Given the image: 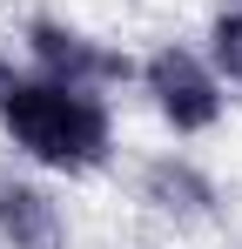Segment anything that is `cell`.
I'll return each mask as SVG.
<instances>
[{"label":"cell","mask_w":242,"mask_h":249,"mask_svg":"<svg viewBox=\"0 0 242 249\" xmlns=\"http://www.w3.org/2000/svg\"><path fill=\"white\" fill-rule=\"evenodd\" d=\"M208 68L242 88V0H229L215 14V27H208Z\"/></svg>","instance_id":"obj_6"},{"label":"cell","mask_w":242,"mask_h":249,"mask_svg":"<svg viewBox=\"0 0 242 249\" xmlns=\"http://www.w3.org/2000/svg\"><path fill=\"white\" fill-rule=\"evenodd\" d=\"M141 88L155 101V115L175 135H202L222 122V74L202 61L195 47H155L141 61Z\"/></svg>","instance_id":"obj_2"},{"label":"cell","mask_w":242,"mask_h":249,"mask_svg":"<svg viewBox=\"0 0 242 249\" xmlns=\"http://www.w3.org/2000/svg\"><path fill=\"white\" fill-rule=\"evenodd\" d=\"M0 243L7 249H68V215H61V202H54L40 182L0 175Z\"/></svg>","instance_id":"obj_4"},{"label":"cell","mask_w":242,"mask_h":249,"mask_svg":"<svg viewBox=\"0 0 242 249\" xmlns=\"http://www.w3.org/2000/svg\"><path fill=\"white\" fill-rule=\"evenodd\" d=\"M141 189H148V202H155L161 215H182V222L215 209V189H208V175H202L195 162H182V155H161V162H148Z\"/></svg>","instance_id":"obj_5"},{"label":"cell","mask_w":242,"mask_h":249,"mask_svg":"<svg viewBox=\"0 0 242 249\" xmlns=\"http://www.w3.org/2000/svg\"><path fill=\"white\" fill-rule=\"evenodd\" d=\"M0 128L7 142L40 168H61V175H87V168L108 162L115 148V122H108V101L94 88L54 81V74H14L0 61Z\"/></svg>","instance_id":"obj_1"},{"label":"cell","mask_w":242,"mask_h":249,"mask_svg":"<svg viewBox=\"0 0 242 249\" xmlns=\"http://www.w3.org/2000/svg\"><path fill=\"white\" fill-rule=\"evenodd\" d=\"M27 54H34V68H40V74H54V81H74V88H94V94L135 74V61H128L121 47L94 41V34L68 27V20H54V14L27 20Z\"/></svg>","instance_id":"obj_3"}]
</instances>
